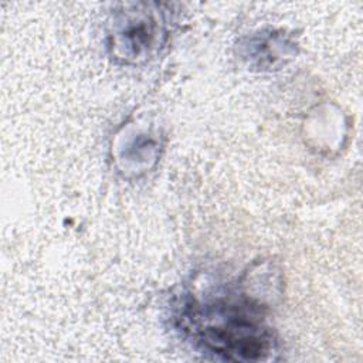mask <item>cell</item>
I'll return each mask as SVG.
<instances>
[{"mask_svg":"<svg viewBox=\"0 0 363 363\" xmlns=\"http://www.w3.org/2000/svg\"><path fill=\"white\" fill-rule=\"evenodd\" d=\"M193 336L204 349L228 360H265L274 349L272 335L254 306L213 303L197 308Z\"/></svg>","mask_w":363,"mask_h":363,"instance_id":"1","label":"cell"}]
</instances>
